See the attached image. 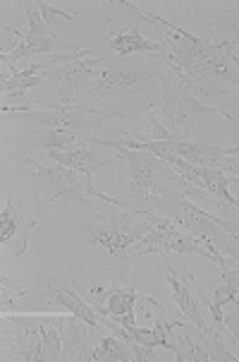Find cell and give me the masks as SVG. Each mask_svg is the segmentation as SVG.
I'll return each mask as SVG.
<instances>
[{"instance_id":"cell-22","label":"cell","mask_w":239,"mask_h":362,"mask_svg":"<svg viewBox=\"0 0 239 362\" xmlns=\"http://www.w3.org/2000/svg\"><path fill=\"white\" fill-rule=\"evenodd\" d=\"M0 34H3V44H0V55H10L17 51V46L22 44L20 39H24V36L20 32H15V29H10L8 24H3L0 27Z\"/></svg>"},{"instance_id":"cell-13","label":"cell","mask_w":239,"mask_h":362,"mask_svg":"<svg viewBox=\"0 0 239 362\" xmlns=\"http://www.w3.org/2000/svg\"><path fill=\"white\" fill-rule=\"evenodd\" d=\"M48 322L53 327H58L60 336H63V360L70 362H94L96 348L94 341L96 336H101L96 329H91L84 319L77 315L70 317H51Z\"/></svg>"},{"instance_id":"cell-5","label":"cell","mask_w":239,"mask_h":362,"mask_svg":"<svg viewBox=\"0 0 239 362\" xmlns=\"http://www.w3.org/2000/svg\"><path fill=\"white\" fill-rule=\"evenodd\" d=\"M170 70H173V65L165 58H158L153 63H132L130 58H118L103 67L101 77L94 79L79 94L77 103L110 99V96H134L149 87V82H153V79L163 82Z\"/></svg>"},{"instance_id":"cell-7","label":"cell","mask_w":239,"mask_h":362,"mask_svg":"<svg viewBox=\"0 0 239 362\" xmlns=\"http://www.w3.org/2000/svg\"><path fill=\"white\" fill-rule=\"evenodd\" d=\"M106 63V58H82L72 60V63H39L29 65V75H41L46 82H51L55 91L60 94V103L63 106H72L79 101V94L89 87L94 79L101 77L98 65Z\"/></svg>"},{"instance_id":"cell-24","label":"cell","mask_w":239,"mask_h":362,"mask_svg":"<svg viewBox=\"0 0 239 362\" xmlns=\"http://www.w3.org/2000/svg\"><path fill=\"white\" fill-rule=\"evenodd\" d=\"M225 329L230 331V336L237 341V346H239V305H235V312H232V315L225 317Z\"/></svg>"},{"instance_id":"cell-3","label":"cell","mask_w":239,"mask_h":362,"mask_svg":"<svg viewBox=\"0 0 239 362\" xmlns=\"http://www.w3.org/2000/svg\"><path fill=\"white\" fill-rule=\"evenodd\" d=\"M137 209H146V211L161 214V216H170L177 226H182V228L192 233L194 238H199L211 252H225L228 257H232V259L239 257L237 238L218 223V216H211V214L201 211L199 206L192 204L182 189L161 185L149 199H146L144 206H137Z\"/></svg>"},{"instance_id":"cell-6","label":"cell","mask_w":239,"mask_h":362,"mask_svg":"<svg viewBox=\"0 0 239 362\" xmlns=\"http://www.w3.org/2000/svg\"><path fill=\"white\" fill-rule=\"evenodd\" d=\"M170 63V60H168ZM173 65V63H170ZM153 110H161V113L168 118L177 130H182V134H189V125L201 118H213V115H218V118H225L223 113H220L218 108L213 106H206V103H201L196 96L189 91V87L180 79L177 75V70L168 72V77L163 79V87H161V94L153 99L149 106H144V113H153Z\"/></svg>"},{"instance_id":"cell-11","label":"cell","mask_w":239,"mask_h":362,"mask_svg":"<svg viewBox=\"0 0 239 362\" xmlns=\"http://www.w3.org/2000/svg\"><path fill=\"white\" fill-rule=\"evenodd\" d=\"M77 293L94 308L101 317H113L122 327H134V303L142 300L134 288H125L122 281H113L110 288H77Z\"/></svg>"},{"instance_id":"cell-1","label":"cell","mask_w":239,"mask_h":362,"mask_svg":"<svg viewBox=\"0 0 239 362\" xmlns=\"http://www.w3.org/2000/svg\"><path fill=\"white\" fill-rule=\"evenodd\" d=\"M65 235L75 245L77 255L84 257L91 250H103L108 255L106 267L113 272V281H122L132 272L134 262L144 252H127L132 243H144L151 223L130 209H113L98 202L65 206L60 216Z\"/></svg>"},{"instance_id":"cell-8","label":"cell","mask_w":239,"mask_h":362,"mask_svg":"<svg viewBox=\"0 0 239 362\" xmlns=\"http://www.w3.org/2000/svg\"><path fill=\"white\" fill-rule=\"evenodd\" d=\"M22 8H24V15H27L29 32L22 39V44L17 46L15 53L5 55L12 67H15L17 60H24V58H29V55H36V53L63 55V53H75V51H82V48H87V44H72V41H63L60 36H55L53 27H48V24L44 22V15H41L39 5L32 3V0L22 3Z\"/></svg>"},{"instance_id":"cell-23","label":"cell","mask_w":239,"mask_h":362,"mask_svg":"<svg viewBox=\"0 0 239 362\" xmlns=\"http://www.w3.org/2000/svg\"><path fill=\"white\" fill-rule=\"evenodd\" d=\"M36 5H39L41 15H44V22L48 24V27H51V22L55 20V17H65V20H75V15H70V12H65V10L53 8V5H48V3H41V0H36Z\"/></svg>"},{"instance_id":"cell-21","label":"cell","mask_w":239,"mask_h":362,"mask_svg":"<svg viewBox=\"0 0 239 362\" xmlns=\"http://www.w3.org/2000/svg\"><path fill=\"white\" fill-rule=\"evenodd\" d=\"M41 317V339H44V360L46 362H58L63 360V336H60L58 327H53L48 322V317Z\"/></svg>"},{"instance_id":"cell-10","label":"cell","mask_w":239,"mask_h":362,"mask_svg":"<svg viewBox=\"0 0 239 362\" xmlns=\"http://www.w3.org/2000/svg\"><path fill=\"white\" fill-rule=\"evenodd\" d=\"M22 163L34 165V170H27V175L44 185V192L48 194V199L55 202V204L75 206V204H89L91 202L87 182H82V177L77 175V170L67 168V165H60V163L41 165V163H36L32 156Z\"/></svg>"},{"instance_id":"cell-12","label":"cell","mask_w":239,"mask_h":362,"mask_svg":"<svg viewBox=\"0 0 239 362\" xmlns=\"http://www.w3.org/2000/svg\"><path fill=\"white\" fill-rule=\"evenodd\" d=\"M32 132L22 134L17 139H8L5 137V154H10L15 161H27L32 156V151L36 149H58V151H65L70 144H77V132H70V130H51V127H36V125H27Z\"/></svg>"},{"instance_id":"cell-16","label":"cell","mask_w":239,"mask_h":362,"mask_svg":"<svg viewBox=\"0 0 239 362\" xmlns=\"http://www.w3.org/2000/svg\"><path fill=\"white\" fill-rule=\"evenodd\" d=\"M110 48L118 53V58H127L134 51L142 53H156L158 58L173 60V48H170L168 41H151L144 39V34L139 32V27L127 29V32H110Z\"/></svg>"},{"instance_id":"cell-25","label":"cell","mask_w":239,"mask_h":362,"mask_svg":"<svg viewBox=\"0 0 239 362\" xmlns=\"http://www.w3.org/2000/svg\"><path fill=\"white\" fill-rule=\"evenodd\" d=\"M223 170H225V173H230V177H228L230 185H239V165L237 163H228Z\"/></svg>"},{"instance_id":"cell-17","label":"cell","mask_w":239,"mask_h":362,"mask_svg":"<svg viewBox=\"0 0 239 362\" xmlns=\"http://www.w3.org/2000/svg\"><path fill=\"white\" fill-rule=\"evenodd\" d=\"M48 156H51L55 163L67 165V168L77 170V173H82L84 177H87V189H89L91 197H94V192H96V187H94V173H96L98 168H103V165H106V161L91 154L87 142H77L75 149H65V151L51 149V151H48Z\"/></svg>"},{"instance_id":"cell-2","label":"cell","mask_w":239,"mask_h":362,"mask_svg":"<svg viewBox=\"0 0 239 362\" xmlns=\"http://www.w3.org/2000/svg\"><path fill=\"white\" fill-rule=\"evenodd\" d=\"M151 17L163 27L161 36L173 48L177 65L192 67V70L216 79L220 84H228V87H239V58L235 55V41H206L180 29L173 22H165L156 15Z\"/></svg>"},{"instance_id":"cell-20","label":"cell","mask_w":239,"mask_h":362,"mask_svg":"<svg viewBox=\"0 0 239 362\" xmlns=\"http://www.w3.org/2000/svg\"><path fill=\"white\" fill-rule=\"evenodd\" d=\"M0 288H3V296H0V310L8 312L12 308H29V300H32V291L27 288H17L8 279V274H0Z\"/></svg>"},{"instance_id":"cell-9","label":"cell","mask_w":239,"mask_h":362,"mask_svg":"<svg viewBox=\"0 0 239 362\" xmlns=\"http://www.w3.org/2000/svg\"><path fill=\"white\" fill-rule=\"evenodd\" d=\"M0 353L3 360H44V339H41V317L10 315L3 317L0 331Z\"/></svg>"},{"instance_id":"cell-14","label":"cell","mask_w":239,"mask_h":362,"mask_svg":"<svg viewBox=\"0 0 239 362\" xmlns=\"http://www.w3.org/2000/svg\"><path fill=\"white\" fill-rule=\"evenodd\" d=\"M163 267H165V272H168V284H170V288H173V298H175L180 312L194 324V327H199L206 336H211L216 329H213L211 324L204 319V315H201V300H199L201 291L194 284V276L189 274L187 267H182V276H185V281H180V276H177V272L173 269V264H170L165 252H163Z\"/></svg>"},{"instance_id":"cell-15","label":"cell","mask_w":239,"mask_h":362,"mask_svg":"<svg viewBox=\"0 0 239 362\" xmlns=\"http://www.w3.org/2000/svg\"><path fill=\"white\" fill-rule=\"evenodd\" d=\"M36 228V218L29 216L20 204V197L10 194L3 209V218H0V245L10 250V255L22 257L27 252L29 230Z\"/></svg>"},{"instance_id":"cell-18","label":"cell","mask_w":239,"mask_h":362,"mask_svg":"<svg viewBox=\"0 0 239 362\" xmlns=\"http://www.w3.org/2000/svg\"><path fill=\"white\" fill-rule=\"evenodd\" d=\"M94 362H137V353H134L132 343L122 341L113 334H106L101 346L96 348Z\"/></svg>"},{"instance_id":"cell-4","label":"cell","mask_w":239,"mask_h":362,"mask_svg":"<svg viewBox=\"0 0 239 362\" xmlns=\"http://www.w3.org/2000/svg\"><path fill=\"white\" fill-rule=\"evenodd\" d=\"M84 142L101 144V146H106V149H113L115 154H118V158H125V161L130 163L132 185H130V192H127V202L134 206H144L146 199H149L161 185L177 187L185 194H201V189L189 185L187 177L182 175L175 165L165 163L163 158H158L156 154H151V151L127 149L118 139H110V137H87Z\"/></svg>"},{"instance_id":"cell-19","label":"cell","mask_w":239,"mask_h":362,"mask_svg":"<svg viewBox=\"0 0 239 362\" xmlns=\"http://www.w3.org/2000/svg\"><path fill=\"white\" fill-rule=\"evenodd\" d=\"M194 10L199 12V17L211 20L216 24H223L230 32L239 36V3H223V5H194Z\"/></svg>"}]
</instances>
